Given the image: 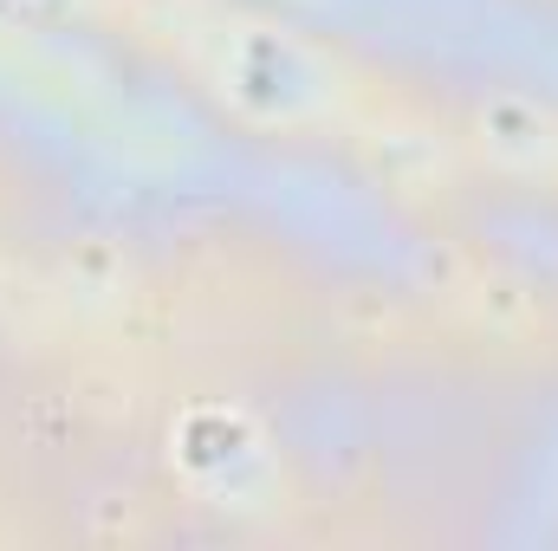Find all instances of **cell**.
<instances>
[{
    "instance_id": "obj_1",
    "label": "cell",
    "mask_w": 558,
    "mask_h": 551,
    "mask_svg": "<svg viewBox=\"0 0 558 551\" xmlns=\"http://www.w3.org/2000/svg\"><path fill=\"white\" fill-rule=\"evenodd\" d=\"M189 52L195 72L208 78V91L241 111L247 124H312L331 111L338 85L325 52H312L305 39H292L274 20H247V13H202L189 26Z\"/></svg>"
},
{
    "instance_id": "obj_2",
    "label": "cell",
    "mask_w": 558,
    "mask_h": 551,
    "mask_svg": "<svg viewBox=\"0 0 558 551\" xmlns=\"http://www.w3.org/2000/svg\"><path fill=\"white\" fill-rule=\"evenodd\" d=\"M474 143L500 175H558V118L526 98H494L474 111Z\"/></svg>"
}]
</instances>
